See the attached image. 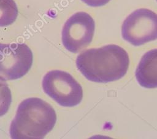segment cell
Returning <instances> with one entry per match:
<instances>
[{
	"label": "cell",
	"instance_id": "obj_6",
	"mask_svg": "<svg viewBox=\"0 0 157 139\" xmlns=\"http://www.w3.org/2000/svg\"><path fill=\"white\" fill-rule=\"evenodd\" d=\"M95 23L88 13L79 12L72 15L65 23L61 34L64 48L72 53H77L92 41Z\"/></svg>",
	"mask_w": 157,
	"mask_h": 139
},
{
	"label": "cell",
	"instance_id": "obj_2",
	"mask_svg": "<svg viewBox=\"0 0 157 139\" xmlns=\"http://www.w3.org/2000/svg\"><path fill=\"white\" fill-rule=\"evenodd\" d=\"M56 122L54 109L44 100L30 98L18 105L10 127L13 139H41L50 132Z\"/></svg>",
	"mask_w": 157,
	"mask_h": 139
},
{
	"label": "cell",
	"instance_id": "obj_11",
	"mask_svg": "<svg viewBox=\"0 0 157 139\" xmlns=\"http://www.w3.org/2000/svg\"><path fill=\"white\" fill-rule=\"evenodd\" d=\"M156 1H157V0H156Z\"/></svg>",
	"mask_w": 157,
	"mask_h": 139
},
{
	"label": "cell",
	"instance_id": "obj_9",
	"mask_svg": "<svg viewBox=\"0 0 157 139\" xmlns=\"http://www.w3.org/2000/svg\"><path fill=\"white\" fill-rule=\"evenodd\" d=\"M12 102V94L6 80L0 77V117L9 109Z\"/></svg>",
	"mask_w": 157,
	"mask_h": 139
},
{
	"label": "cell",
	"instance_id": "obj_5",
	"mask_svg": "<svg viewBox=\"0 0 157 139\" xmlns=\"http://www.w3.org/2000/svg\"><path fill=\"white\" fill-rule=\"evenodd\" d=\"M33 61L31 49L24 43H0V77L15 80L25 76Z\"/></svg>",
	"mask_w": 157,
	"mask_h": 139
},
{
	"label": "cell",
	"instance_id": "obj_4",
	"mask_svg": "<svg viewBox=\"0 0 157 139\" xmlns=\"http://www.w3.org/2000/svg\"><path fill=\"white\" fill-rule=\"evenodd\" d=\"M123 38L137 46L157 39V14L147 9L136 10L121 26Z\"/></svg>",
	"mask_w": 157,
	"mask_h": 139
},
{
	"label": "cell",
	"instance_id": "obj_3",
	"mask_svg": "<svg viewBox=\"0 0 157 139\" xmlns=\"http://www.w3.org/2000/svg\"><path fill=\"white\" fill-rule=\"evenodd\" d=\"M42 88L45 93L63 107H74L83 98L82 86L67 72L52 70L43 77Z\"/></svg>",
	"mask_w": 157,
	"mask_h": 139
},
{
	"label": "cell",
	"instance_id": "obj_10",
	"mask_svg": "<svg viewBox=\"0 0 157 139\" xmlns=\"http://www.w3.org/2000/svg\"><path fill=\"white\" fill-rule=\"evenodd\" d=\"M86 5L91 7H100L105 5L110 0H82Z\"/></svg>",
	"mask_w": 157,
	"mask_h": 139
},
{
	"label": "cell",
	"instance_id": "obj_7",
	"mask_svg": "<svg viewBox=\"0 0 157 139\" xmlns=\"http://www.w3.org/2000/svg\"><path fill=\"white\" fill-rule=\"evenodd\" d=\"M135 76L141 87L146 88L157 87V49H151L142 56Z\"/></svg>",
	"mask_w": 157,
	"mask_h": 139
},
{
	"label": "cell",
	"instance_id": "obj_1",
	"mask_svg": "<svg viewBox=\"0 0 157 139\" xmlns=\"http://www.w3.org/2000/svg\"><path fill=\"white\" fill-rule=\"evenodd\" d=\"M76 65L89 80L107 83L120 79L126 74L129 58L121 46L107 45L81 52L77 57Z\"/></svg>",
	"mask_w": 157,
	"mask_h": 139
},
{
	"label": "cell",
	"instance_id": "obj_8",
	"mask_svg": "<svg viewBox=\"0 0 157 139\" xmlns=\"http://www.w3.org/2000/svg\"><path fill=\"white\" fill-rule=\"evenodd\" d=\"M18 8L13 0H0V26L12 24L18 16Z\"/></svg>",
	"mask_w": 157,
	"mask_h": 139
}]
</instances>
